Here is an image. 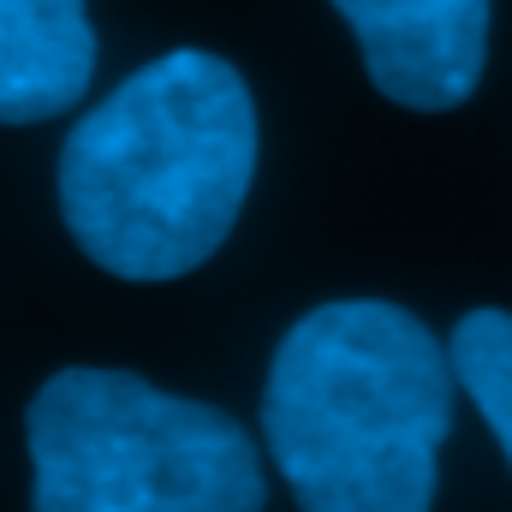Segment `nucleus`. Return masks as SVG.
Returning <instances> with one entry per match:
<instances>
[{
    "label": "nucleus",
    "mask_w": 512,
    "mask_h": 512,
    "mask_svg": "<svg viewBox=\"0 0 512 512\" xmlns=\"http://www.w3.org/2000/svg\"><path fill=\"white\" fill-rule=\"evenodd\" d=\"M256 179L245 78L173 48L102 96L60 149V215L114 280H179L227 245Z\"/></svg>",
    "instance_id": "1"
},
{
    "label": "nucleus",
    "mask_w": 512,
    "mask_h": 512,
    "mask_svg": "<svg viewBox=\"0 0 512 512\" xmlns=\"http://www.w3.org/2000/svg\"><path fill=\"white\" fill-rule=\"evenodd\" d=\"M453 358L399 304L340 298L286 328L262 435L298 512H429Z\"/></svg>",
    "instance_id": "2"
},
{
    "label": "nucleus",
    "mask_w": 512,
    "mask_h": 512,
    "mask_svg": "<svg viewBox=\"0 0 512 512\" xmlns=\"http://www.w3.org/2000/svg\"><path fill=\"white\" fill-rule=\"evenodd\" d=\"M30 512H262L245 423L131 370H60L24 411Z\"/></svg>",
    "instance_id": "3"
},
{
    "label": "nucleus",
    "mask_w": 512,
    "mask_h": 512,
    "mask_svg": "<svg viewBox=\"0 0 512 512\" xmlns=\"http://www.w3.org/2000/svg\"><path fill=\"white\" fill-rule=\"evenodd\" d=\"M364 48V72L387 102L459 108L489 60V0H334Z\"/></svg>",
    "instance_id": "4"
},
{
    "label": "nucleus",
    "mask_w": 512,
    "mask_h": 512,
    "mask_svg": "<svg viewBox=\"0 0 512 512\" xmlns=\"http://www.w3.org/2000/svg\"><path fill=\"white\" fill-rule=\"evenodd\" d=\"M96 72L84 0H0V126L66 114Z\"/></svg>",
    "instance_id": "5"
},
{
    "label": "nucleus",
    "mask_w": 512,
    "mask_h": 512,
    "mask_svg": "<svg viewBox=\"0 0 512 512\" xmlns=\"http://www.w3.org/2000/svg\"><path fill=\"white\" fill-rule=\"evenodd\" d=\"M447 358H453V382L471 393V405L483 411V423L495 429V441L512 459V316L507 310H471L453 328Z\"/></svg>",
    "instance_id": "6"
}]
</instances>
